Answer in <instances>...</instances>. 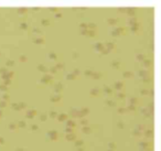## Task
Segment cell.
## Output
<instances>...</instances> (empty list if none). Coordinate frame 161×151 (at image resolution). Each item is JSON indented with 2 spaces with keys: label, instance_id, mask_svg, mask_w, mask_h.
<instances>
[{
  "label": "cell",
  "instance_id": "1",
  "mask_svg": "<svg viewBox=\"0 0 161 151\" xmlns=\"http://www.w3.org/2000/svg\"><path fill=\"white\" fill-rule=\"evenodd\" d=\"M138 76L141 77V78L149 77V76H151V72H150V70H148V68H141V70L138 71Z\"/></svg>",
  "mask_w": 161,
  "mask_h": 151
},
{
  "label": "cell",
  "instance_id": "2",
  "mask_svg": "<svg viewBox=\"0 0 161 151\" xmlns=\"http://www.w3.org/2000/svg\"><path fill=\"white\" fill-rule=\"evenodd\" d=\"M52 79H53V75H51V74H49V73H45V74H43V76L41 77L40 82L43 84H47L52 81Z\"/></svg>",
  "mask_w": 161,
  "mask_h": 151
},
{
  "label": "cell",
  "instance_id": "3",
  "mask_svg": "<svg viewBox=\"0 0 161 151\" xmlns=\"http://www.w3.org/2000/svg\"><path fill=\"white\" fill-rule=\"evenodd\" d=\"M13 76H14V72H13V71L8 70V71H7V73L3 74V75H1V78H2L3 81H5V79H12Z\"/></svg>",
  "mask_w": 161,
  "mask_h": 151
},
{
  "label": "cell",
  "instance_id": "4",
  "mask_svg": "<svg viewBox=\"0 0 161 151\" xmlns=\"http://www.w3.org/2000/svg\"><path fill=\"white\" fill-rule=\"evenodd\" d=\"M136 11H137V9H136L135 7H128V8H126L125 13H127L128 16H129V18H130V17H135Z\"/></svg>",
  "mask_w": 161,
  "mask_h": 151
},
{
  "label": "cell",
  "instance_id": "5",
  "mask_svg": "<svg viewBox=\"0 0 161 151\" xmlns=\"http://www.w3.org/2000/svg\"><path fill=\"white\" fill-rule=\"evenodd\" d=\"M104 47L105 46H104V43H103V42H96V43L94 44V50L97 51V52H101Z\"/></svg>",
  "mask_w": 161,
  "mask_h": 151
},
{
  "label": "cell",
  "instance_id": "6",
  "mask_svg": "<svg viewBox=\"0 0 161 151\" xmlns=\"http://www.w3.org/2000/svg\"><path fill=\"white\" fill-rule=\"evenodd\" d=\"M104 46L106 47V49H108V50H114L115 47H116V44H115V42H113V41H106L104 43Z\"/></svg>",
  "mask_w": 161,
  "mask_h": 151
},
{
  "label": "cell",
  "instance_id": "7",
  "mask_svg": "<svg viewBox=\"0 0 161 151\" xmlns=\"http://www.w3.org/2000/svg\"><path fill=\"white\" fill-rule=\"evenodd\" d=\"M142 66L145 68H150L151 66H152V61L150 60V59H146V60H143L142 61Z\"/></svg>",
  "mask_w": 161,
  "mask_h": 151
},
{
  "label": "cell",
  "instance_id": "8",
  "mask_svg": "<svg viewBox=\"0 0 161 151\" xmlns=\"http://www.w3.org/2000/svg\"><path fill=\"white\" fill-rule=\"evenodd\" d=\"M91 77H93L94 79H101V78L103 77V73H101V72H98V71H94Z\"/></svg>",
  "mask_w": 161,
  "mask_h": 151
},
{
  "label": "cell",
  "instance_id": "9",
  "mask_svg": "<svg viewBox=\"0 0 161 151\" xmlns=\"http://www.w3.org/2000/svg\"><path fill=\"white\" fill-rule=\"evenodd\" d=\"M36 68H38V71L42 72L43 74L47 73V70H49V68L47 67V65H45V64H39V65L36 66Z\"/></svg>",
  "mask_w": 161,
  "mask_h": 151
},
{
  "label": "cell",
  "instance_id": "10",
  "mask_svg": "<svg viewBox=\"0 0 161 151\" xmlns=\"http://www.w3.org/2000/svg\"><path fill=\"white\" fill-rule=\"evenodd\" d=\"M63 86H64V84L62 83V82H56V83L54 84V91L55 92H60L63 89Z\"/></svg>",
  "mask_w": 161,
  "mask_h": 151
},
{
  "label": "cell",
  "instance_id": "11",
  "mask_svg": "<svg viewBox=\"0 0 161 151\" xmlns=\"http://www.w3.org/2000/svg\"><path fill=\"white\" fill-rule=\"evenodd\" d=\"M134 76V72L133 71H124L122 72V77H125V78H130V77H133Z\"/></svg>",
  "mask_w": 161,
  "mask_h": 151
},
{
  "label": "cell",
  "instance_id": "12",
  "mask_svg": "<svg viewBox=\"0 0 161 151\" xmlns=\"http://www.w3.org/2000/svg\"><path fill=\"white\" fill-rule=\"evenodd\" d=\"M33 42L35 44H43V43H44V38L43 37H35V38H33Z\"/></svg>",
  "mask_w": 161,
  "mask_h": 151
},
{
  "label": "cell",
  "instance_id": "13",
  "mask_svg": "<svg viewBox=\"0 0 161 151\" xmlns=\"http://www.w3.org/2000/svg\"><path fill=\"white\" fill-rule=\"evenodd\" d=\"M107 22H108V24H110V26H115V24H117L119 22V19L118 18H108L107 19Z\"/></svg>",
  "mask_w": 161,
  "mask_h": 151
},
{
  "label": "cell",
  "instance_id": "14",
  "mask_svg": "<svg viewBox=\"0 0 161 151\" xmlns=\"http://www.w3.org/2000/svg\"><path fill=\"white\" fill-rule=\"evenodd\" d=\"M47 57L52 61H56L57 60V54L54 52V51H50L49 54H47Z\"/></svg>",
  "mask_w": 161,
  "mask_h": 151
},
{
  "label": "cell",
  "instance_id": "15",
  "mask_svg": "<svg viewBox=\"0 0 161 151\" xmlns=\"http://www.w3.org/2000/svg\"><path fill=\"white\" fill-rule=\"evenodd\" d=\"M139 21H138V19H137V17H130L129 18V20H128V24L129 26H134V24H136V23H138Z\"/></svg>",
  "mask_w": 161,
  "mask_h": 151
},
{
  "label": "cell",
  "instance_id": "16",
  "mask_svg": "<svg viewBox=\"0 0 161 151\" xmlns=\"http://www.w3.org/2000/svg\"><path fill=\"white\" fill-rule=\"evenodd\" d=\"M120 61L119 60H113L112 62H110V65L113 66V67H115V68H119L120 67Z\"/></svg>",
  "mask_w": 161,
  "mask_h": 151
},
{
  "label": "cell",
  "instance_id": "17",
  "mask_svg": "<svg viewBox=\"0 0 161 151\" xmlns=\"http://www.w3.org/2000/svg\"><path fill=\"white\" fill-rule=\"evenodd\" d=\"M114 87L116 89H121L122 87H124V83H122L121 81H116L114 83Z\"/></svg>",
  "mask_w": 161,
  "mask_h": 151
},
{
  "label": "cell",
  "instance_id": "18",
  "mask_svg": "<svg viewBox=\"0 0 161 151\" xmlns=\"http://www.w3.org/2000/svg\"><path fill=\"white\" fill-rule=\"evenodd\" d=\"M139 29H140V23L138 22V23L134 24V26H130V30L133 32H138L139 31Z\"/></svg>",
  "mask_w": 161,
  "mask_h": 151
},
{
  "label": "cell",
  "instance_id": "19",
  "mask_svg": "<svg viewBox=\"0 0 161 151\" xmlns=\"http://www.w3.org/2000/svg\"><path fill=\"white\" fill-rule=\"evenodd\" d=\"M146 59H147V57H146V55L143 54V53H138V54H136V60L140 61V62H142Z\"/></svg>",
  "mask_w": 161,
  "mask_h": 151
},
{
  "label": "cell",
  "instance_id": "20",
  "mask_svg": "<svg viewBox=\"0 0 161 151\" xmlns=\"http://www.w3.org/2000/svg\"><path fill=\"white\" fill-rule=\"evenodd\" d=\"M65 77H66V79H67V81H74V79L76 78V76L74 75L72 72H70V73L66 74V76H65Z\"/></svg>",
  "mask_w": 161,
  "mask_h": 151
},
{
  "label": "cell",
  "instance_id": "21",
  "mask_svg": "<svg viewBox=\"0 0 161 151\" xmlns=\"http://www.w3.org/2000/svg\"><path fill=\"white\" fill-rule=\"evenodd\" d=\"M89 93H91V95H93V96H96L99 93V88L98 87H93V88L89 91Z\"/></svg>",
  "mask_w": 161,
  "mask_h": 151
},
{
  "label": "cell",
  "instance_id": "22",
  "mask_svg": "<svg viewBox=\"0 0 161 151\" xmlns=\"http://www.w3.org/2000/svg\"><path fill=\"white\" fill-rule=\"evenodd\" d=\"M119 34H120V32H119V30H118V26H115L112 30V35L113 37H118Z\"/></svg>",
  "mask_w": 161,
  "mask_h": 151
},
{
  "label": "cell",
  "instance_id": "23",
  "mask_svg": "<svg viewBox=\"0 0 161 151\" xmlns=\"http://www.w3.org/2000/svg\"><path fill=\"white\" fill-rule=\"evenodd\" d=\"M55 67H56V70H62V68H64L65 67V65H64V63H62V62H56L55 63Z\"/></svg>",
  "mask_w": 161,
  "mask_h": 151
},
{
  "label": "cell",
  "instance_id": "24",
  "mask_svg": "<svg viewBox=\"0 0 161 151\" xmlns=\"http://www.w3.org/2000/svg\"><path fill=\"white\" fill-rule=\"evenodd\" d=\"M104 92H105V93H107V94H112L113 88L110 87V86H108V85H104Z\"/></svg>",
  "mask_w": 161,
  "mask_h": 151
},
{
  "label": "cell",
  "instance_id": "25",
  "mask_svg": "<svg viewBox=\"0 0 161 151\" xmlns=\"http://www.w3.org/2000/svg\"><path fill=\"white\" fill-rule=\"evenodd\" d=\"M93 72H94L93 68H86V70L84 71V75H86V76H92Z\"/></svg>",
  "mask_w": 161,
  "mask_h": 151
},
{
  "label": "cell",
  "instance_id": "26",
  "mask_svg": "<svg viewBox=\"0 0 161 151\" xmlns=\"http://www.w3.org/2000/svg\"><path fill=\"white\" fill-rule=\"evenodd\" d=\"M95 29H96V23H94V22L87 23V30H95Z\"/></svg>",
  "mask_w": 161,
  "mask_h": 151
},
{
  "label": "cell",
  "instance_id": "27",
  "mask_svg": "<svg viewBox=\"0 0 161 151\" xmlns=\"http://www.w3.org/2000/svg\"><path fill=\"white\" fill-rule=\"evenodd\" d=\"M41 24L42 26H50V20L47 18H42L41 19Z\"/></svg>",
  "mask_w": 161,
  "mask_h": 151
},
{
  "label": "cell",
  "instance_id": "28",
  "mask_svg": "<svg viewBox=\"0 0 161 151\" xmlns=\"http://www.w3.org/2000/svg\"><path fill=\"white\" fill-rule=\"evenodd\" d=\"M47 72H50V74H51V75H53V74H55L57 72V70H56V67L53 65V66H51V67L47 70Z\"/></svg>",
  "mask_w": 161,
  "mask_h": 151
},
{
  "label": "cell",
  "instance_id": "29",
  "mask_svg": "<svg viewBox=\"0 0 161 151\" xmlns=\"http://www.w3.org/2000/svg\"><path fill=\"white\" fill-rule=\"evenodd\" d=\"M18 13H20V14H23V13H26L27 11H28V9L26 8V7H20V8H18Z\"/></svg>",
  "mask_w": 161,
  "mask_h": 151
},
{
  "label": "cell",
  "instance_id": "30",
  "mask_svg": "<svg viewBox=\"0 0 161 151\" xmlns=\"http://www.w3.org/2000/svg\"><path fill=\"white\" fill-rule=\"evenodd\" d=\"M87 35H88V37H95V35H96V31H95V30H87Z\"/></svg>",
  "mask_w": 161,
  "mask_h": 151
},
{
  "label": "cell",
  "instance_id": "31",
  "mask_svg": "<svg viewBox=\"0 0 161 151\" xmlns=\"http://www.w3.org/2000/svg\"><path fill=\"white\" fill-rule=\"evenodd\" d=\"M27 60H28V57H27V55H24V54L19 55V61H20V62H26Z\"/></svg>",
  "mask_w": 161,
  "mask_h": 151
},
{
  "label": "cell",
  "instance_id": "32",
  "mask_svg": "<svg viewBox=\"0 0 161 151\" xmlns=\"http://www.w3.org/2000/svg\"><path fill=\"white\" fill-rule=\"evenodd\" d=\"M20 28L22 29V30H27V29L29 28V24L27 23V22H21V23H20Z\"/></svg>",
  "mask_w": 161,
  "mask_h": 151
},
{
  "label": "cell",
  "instance_id": "33",
  "mask_svg": "<svg viewBox=\"0 0 161 151\" xmlns=\"http://www.w3.org/2000/svg\"><path fill=\"white\" fill-rule=\"evenodd\" d=\"M73 74H74V75L76 76V77H77L78 75H80V73H82V72H80V68H74V70H73V72H72Z\"/></svg>",
  "mask_w": 161,
  "mask_h": 151
},
{
  "label": "cell",
  "instance_id": "34",
  "mask_svg": "<svg viewBox=\"0 0 161 151\" xmlns=\"http://www.w3.org/2000/svg\"><path fill=\"white\" fill-rule=\"evenodd\" d=\"M60 99H61L60 95H53V96L51 97V100H53V102H57V100H60Z\"/></svg>",
  "mask_w": 161,
  "mask_h": 151
},
{
  "label": "cell",
  "instance_id": "35",
  "mask_svg": "<svg viewBox=\"0 0 161 151\" xmlns=\"http://www.w3.org/2000/svg\"><path fill=\"white\" fill-rule=\"evenodd\" d=\"M7 71H8V68L6 67V66H3V67H0V74H1V75H3V74L7 73Z\"/></svg>",
  "mask_w": 161,
  "mask_h": 151
},
{
  "label": "cell",
  "instance_id": "36",
  "mask_svg": "<svg viewBox=\"0 0 161 151\" xmlns=\"http://www.w3.org/2000/svg\"><path fill=\"white\" fill-rule=\"evenodd\" d=\"M80 30H85V29H87V23H85V22L80 23Z\"/></svg>",
  "mask_w": 161,
  "mask_h": 151
},
{
  "label": "cell",
  "instance_id": "37",
  "mask_svg": "<svg viewBox=\"0 0 161 151\" xmlns=\"http://www.w3.org/2000/svg\"><path fill=\"white\" fill-rule=\"evenodd\" d=\"M6 64H7V66H13L14 65V60H8L6 62Z\"/></svg>",
  "mask_w": 161,
  "mask_h": 151
},
{
  "label": "cell",
  "instance_id": "38",
  "mask_svg": "<svg viewBox=\"0 0 161 151\" xmlns=\"http://www.w3.org/2000/svg\"><path fill=\"white\" fill-rule=\"evenodd\" d=\"M118 30H119L120 34H121V33H125V32H126V28H125V26H118Z\"/></svg>",
  "mask_w": 161,
  "mask_h": 151
},
{
  "label": "cell",
  "instance_id": "39",
  "mask_svg": "<svg viewBox=\"0 0 161 151\" xmlns=\"http://www.w3.org/2000/svg\"><path fill=\"white\" fill-rule=\"evenodd\" d=\"M32 31H33L34 33H36V34H40V33H41V29H40V28H36V26H34Z\"/></svg>",
  "mask_w": 161,
  "mask_h": 151
},
{
  "label": "cell",
  "instance_id": "40",
  "mask_svg": "<svg viewBox=\"0 0 161 151\" xmlns=\"http://www.w3.org/2000/svg\"><path fill=\"white\" fill-rule=\"evenodd\" d=\"M8 86H6L5 84H0V91H7Z\"/></svg>",
  "mask_w": 161,
  "mask_h": 151
},
{
  "label": "cell",
  "instance_id": "41",
  "mask_svg": "<svg viewBox=\"0 0 161 151\" xmlns=\"http://www.w3.org/2000/svg\"><path fill=\"white\" fill-rule=\"evenodd\" d=\"M101 54H108V53H110V50H108V49H106V47H104L103 49V51H101Z\"/></svg>",
  "mask_w": 161,
  "mask_h": 151
},
{
  "label": "cell",
  "instance_id": "42",
  "mask_svg": "<svg viewBox=\"0 0 161 151\" xmlns=\"http://www.w3.org/2000/svg\"><path fill=\"white\" fill-rule=\"evenodd\" d=\"M2 84H5L6 86H9V85H11V79H5Z\"/></svg>",
  "mask_w": 161,
  "mask_h": 151
},
{
  "label": "cell",
  "instance_id": "43",
  "mask_svg": "<svg viewBox=\"0 0 161 151\" xmlns=\"http://www.w3.org/2000/svg\"><path fill=\"white\" fill-rule=\"evenodd\" d=\"M117 10L119 12H126V7H119V8H117Z\"/></svg>",
  "mask_w": 161,
  "mask_h": 151
},
{
  "label": "cell",
  "instance_id": "44",
  "mask_svg": "<svg viewBox=\"0 0 161 151\" xmlns=\"http://www.w3.org/2000/svg\"><path fill=\"white\" fill-rule=\"evenodd\" d=\"M72 55H73V57H78V56H80V53H78L77 51H73Z\"/></svg>",
  "mask_w": 161,
  "mask_h": 151
},
{
  "label": "cell",
  "instance_id": "45",
  "mask_svg": "<svg viewBox=\"0 0 161 151\" xmlns=\"http://www.w3.org/2000/svg\"><path fill=\"white\" fill-rule=\"evenodd\" d=\"M62 16H63L62 12H56V13H55V18H59V19H60V18H62Z\"/></svg>",
  "mask_w": 161,
  "mask_h": 151
},
{
  "label": "cell",
  "instance_id": "46",
  "mask_svg": "<svg viewBox=\"0 0 161 151\" xmlns=\"http://www.w3.org/2000/svg\"><path fill=\"white\" fill-rule=\"evenodd\" d=\"M80 34H83V35H87V29H85V30H80Z\"/></svg>",
  "mask_w": 161,
  "mask_h": 151
},
{
  "label": "cell",
  "instance_id": "47",
  "mask_svg": "<svg viewBox=\"0 0 161 151\" xmlns=\"http://www.w3.org/2000/svg\"><path fill=\"white\" fill-rule=\"evenodd\" d=\"M140 93H141L142 95H147V94H148V91H147V89H145V88H142V89L140 91Z\"/></svg>",
  "mask_w": 161,
  "mask_h": 151
},
{
  "label": "cell",
  "instance_id": "48",
  "mask_svg": "<svg viewBox=\"0 0 161 151\" xmlns=\"http://www.w3.org/2000/svg\"><path fill=\"white\" fill-rule=\"evenodd\" d=\"M49 10L50 11H53V12H56L57 8H56V7H51V8H49Z\"/></svg>",
  "mask_w": 161,
  "mask_h": 151
},
{
  "label": "cell",
  "instance_id": "49",
  "mask_svg": "<svg viewBox=\"0 0 161 151\" xmlns=\"http://www.w3.org/2000/svg\"><path fill=\"white\" fill-rule=\"evenodd\" d=\"M117 96L119 97V98H124V97H125V94H124V93H119Z\"/></svg>",
  "mask_w": 161,
  "mask_h": 151
},
{
  "label": "cell",
  "instance_id": "50",
  "mask_svg": "<svg viewBox=\"0 0 161 151\" xmlns=\"http://www.w3.org/2000/svg\"><path fill=\"white\" fill-rule=\"evenodd\" d=\"M3 98H5V99H8V98H9L8 94H5V95H3Z\"/></svg>",
  "mask_w": 161,
  "mask_h": 151
},
{
  "label": "cell",
  "instance_id": "51",
  "mask_svg": "<svg viewBox=\"0 0 161 151\" xmlns=\"http://www.w3.org/2000/svg\"><path fill=\"white\" fill-rule=\"evenodd\" d=\"M130 102H131V103H134V102H137V99H136V98H131V99H130Z\"/></svg>",
  "mask_w": 161,
  "mask_h": 151
},
{
  "label": "cell",
  "instance_id": "52",
  "mask_svg": "<svg viewBox=\"0 0 161 151\" xmlns=\"http://www.w3.org/2000/svg\"><path fill=\"white\" fill-rule=\"evenodd\" d=\"M39 9H40L39 7H34V8H33V10H34V11H36V10H39Z\"/></svg>",
  "mask_w": 161,
  "mask_h": 151
},
{
  "label": "cell",
  "instance_id": "53",
  "mask_svg": "<svg viewBox=\"0 0 161 151\" xmlns=\"http://www.w3.org/2000/svg\"><path fill=\"white\" fill-rule=\"evenodd\" d=\"M0 106H5V102H0Z\"/></svg>",
  "mask_w": 161,
  "mask_h": 151
}]
</instances>
